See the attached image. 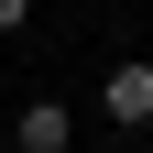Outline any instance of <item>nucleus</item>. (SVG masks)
Returning <instances> with one entry per match:
<instances>
[{
	"label": "nucleus",
	"instance_id": "f257e3e1",
	"mask_svg": "<svg viewBox=\"0 0 153 153\" xmlns=\"http://www.w3.org/2000/svg\"><path fill=\"white\" fill-rule=\"evenodd\" d=\"M99 109H109V120H120V131H153V66H142V55L99 76Z\"/></svg>",
	"mask_w": 153,
	"mask_h": 153
},
{
	"label": "nucleus",
	"instance_id": "f03ea898",
	"mask_svg": "<svg viewBox=\"0 0 153 153\" xmlns=\"http://www.w3.org/2000/svg\"><path fill=\"white\" fill-rule=\"evenodd\" d=\"M11 142H22V153H66V142H76V120H66L55 99H33L22 120H11Z\"/></svg>",
	"mask_w": 153,
	"mask_h": 153
},
{
	"label": "nucleus",
	"instance_id": "7ed1b4c3",
	"mask_svg": "<svg viewBox=\"0 0 153 153\" xmlns=\"http://www.w3.org/2000/svg\"><path fill=\"white\" fill-rule=\"evenodd\" d=\"M22 22H33V0H0V33H22Z\"/></svg>",
	"mask_w": 153,
	"mask_h": 153
},
{
	"label": "nucleus",
	"instance_id": "20e7f679",
	"mask_svg": "<svg viewBox=\"0 0 153 153\" xmlns=\"http://www.w3.org/2000/svg\"><path fill=\"white\" fill-rule=\"evenodd\" d=\"M131 153H142V142H131Z\"/></svg>",
	"mask_w": 153,
	"mask_h": 153
}]
</instances>
